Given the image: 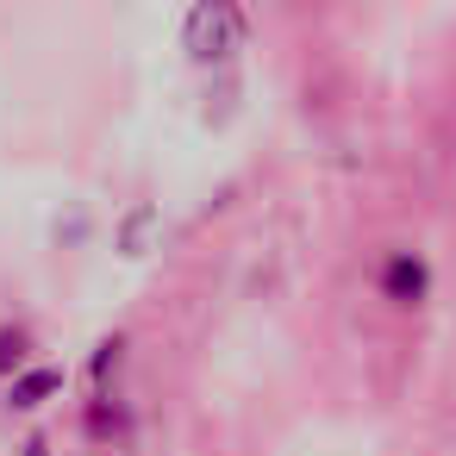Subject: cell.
<instances>
[{
  "mask_svg": "<svg viewBox=\"0 0 456 456\" xmlns=\"http://www.w3.org/2000/svg\"><path fill=\"white\" fill-rule=\"evenodd\" d=\"M238 38H244V13L225 7V0H213V7H194V13H188V57H194V63L232 57Z\"/></svg>",
  "mask_w": 456,
  "mask_h": 456,
  "instance_id": "6da1fadb",
  "label": "cell"
},
{
  "mask_svg": "<svg viewBox=\"0 0 456 456\" xmlns=\"http://www.w3.org/2000/svg\"><path fill=\"white\" fill-rule=\"evenodd\" d=\"M381 294H387L394 306H419V300L431 294V263H425L419 250H387V263H381Z\"/></svg>",
  "mask_w": 456,
  "mask_h": 456,
  "instance_id": "7a4b0ae2",
  "label": "cell"
},
{
  "mask_svg": "<svg viewBox=\"0 0 456 456\" xmlns=\"http://www.w3.org/2000/svg\"><path fill=\"white\" fill-rule=\"evenodd\" d=\"M26 456H51V444H45V437H32V444H26Z\"/></svg>",
  "mask_w": 456,
  "mask_h": 456,
  "instance_id": "5b68a950",
  "label": "cell"
},
{
  "mask_svg": "<svg viewBox=\"0 0 456 456\" xmlns=\"http://www.w3.org/2000/svg\"><path fill=\"white\" fill-rule=\"evenodd\" d=\"M51 394H63V369H57V362H38V369H26V375H13V381H7V406H13V412L45 406Z\"/></svg>",
  "mask_w": 456,
  "mask_h": 456,
  "instance_id": "3957f363",
  "label": "cell"
},
{
  "mask_svg": "<svg viewBox=\"0 0 456 456\" xmlns=\"http://www.w3.org/2000/svg\"><path fill=\"white\" fill-rule=\"evenodd\" d=\"M26 350H32V338H26L20 325H0V375H13V369L26 362Z\"/></svg>",
  "mask_w": 456,
  "mask_h": 456,
  "instance_id": "277c9868",
  "label": "cell"
}]
</instances>
